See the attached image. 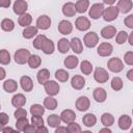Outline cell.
<instances>
[{
	"instance_id": "1",
	"label": "cell",
	"mask_w": 133,
	"mask_h": 133,
	"mask_svg": "<svg viewBox=\"0 0 133 133\" xmlns=\"http://www.w3.org/2000/svg\"><path fill=\"white\" fill-rule=\"evenodd\" d=\"M30 56H31V54H30L29 50L21 48V49H19L15 52L14 58H15V61L18 64H25L26 62H28V59H29Z\"/></svg>"
},
{
	"instance_id": "2",
	"label": "cell",
	"mask_w": 133,
	"mask_h": 133,
	"mask_svg": "<svg viewBox=\"0 0 133 133\" xmlns=\"http://www.w3.org/2000/svg\"><path fill=\"white\" fill-rule=\"evenodd\" d=\"M118 12H119V11H118V8H117L116 6L110 5L109 7H107V8L104 9L102 17H103L104 21H106V22H111V21H114V20L117 18Z\"/></svg>"
},
{
	"instance_id": "3",
	"label": "cell",
	"mask_w": 133,
	"mask_h": 133,
	"mask_svg": "<svg viewBox=\"0 0 133 133\" xmlns=\"http://www.w3.org/2000/svg\"><path fill=\"white\" fill-rule=\"evenodd\" d=\"M107 66H108L109 71H111V72H113V73H119V72H122L123 69H124V63H123V61H122L119 58H117V57H112V58H110V59L108 60Z\"/></svg>"
},
{
	"instance_id": "4",
	"label": "cell",
	"mask_w": 133,
	"mask_h": 133,
	"mask_svg": "<svg viewBox=\"0 0 133 133\" xmlns=\"http://www.w3.org/2000/svg\"><path fill=\"white\" fill-rule=\"evenodd\" d=\"M104 9H105V7H104V4H103V3H95V4H92L91 7L89 8L88 15H89V17H90L91 19L97 20V19H99L100 17H102Z\"/></svg>"
},
{
	"instance_id": "5",
	"label": "cell",
	"mask_w": 133,
	"mask_h": 133,
	"mask_svg": "<svg viewBox=\"0 0 133 133\" xmlns=\"http://www.w3.org/2000/svg\"><path fill=\"white\" fill-rule=\"evenodd\" d=\"M83 42H84V45L88 48H94L98 45L99 43V36L98 34L95 32V31H90V32H87L85 35H84V38H83Z\"/></svg>"
},
{
	"instance_id": "6",
	"label": "cell",
	"mask_w": 133,
	"mask_h": 133,
	"mask_svg": "<svg viewBox=\"0 0 133 133\" xmlns=\"http://www.w3.org/2000/svg\"><path fill=\"white\" fill-rule=\"evenodd\" d=\"M44 88H45V91L48 94V96H52V97L56 96L59 92V89H60L59 84L54 80L47 81L44 85Z\"/></svg>"
},
{
	"instance_id": "7",
	"label": "cell",
	"mask_w": 133,
	"mask_h": 133,
	"mask_svg": "<svg viewBox=\"0 0 133 133\" xmlns=\"http://www.w3.org/2000/svg\"><path fill=\"white\" fill-rule=\"evenodd\" d=\"M94 79L99 83H105L109 79V74L105 69L97 68L94 72Z\"/></svg>"
},
{
	"instance_id": "8",
	"label": "cell",
	"mask_w": 133,
	"mask_h": 133,
	"mask_svg": "<svg viewBox=\"0 0 133 133\" xmlns=\"http://www.w3.org/2000/svg\"><path fill=\"white\" fill-rule=\"evenodd\" d=\"M75 27L80 31H86L90 27V22L86 17H78L75 21Z\"/></svg>"
},
{
	"instance_id": "9",
	"label": "cell",
	"mask_w": 133,
	"mask_h": 133,
	"mask_svg": "<svg viewBox=\"0 0 133 133\" xmlns=\"http://www.w3.org/2000/svg\"><path fill=\"white\" fill-rule=\"evenodd\" d=\"M112 51H113V47L110 43H101L98 46V49H97L98 54L102 57L109 56L112 53Z\"/></svg>"
},
{
	"instance_id": "10",
	"label": "cell",
	"mask_w": 133,
	"mask_h": 133,
	"mask_svg": "<svg viewBox=\"0 0 133 133\" xmlns=\"http://www.w3.org/2000/svg\"><path fill=\"white\" fill-rule=\"evenodd\" d=\"M75 106H76L77 110L83 112V111H86V110L89 108V106H90V101H89V99H88L87 97L81 96V97H79V98L76 100Z\"/></svg>"
},
{
	"instance_id": "11",
	"label": "cell",
	"mask_w": 133,
	"mask_h": 133,
	"mask_svg": "<svg viewBox=\"0 0 133 133\" xmlns=\"http://www.w3.org/2000/svg\"><path fill=\"white\" fill-rule=\"evenodd\" d=\"M12 8H14V12L16 15L21 16V15L26 12V10L28 8V3L25 0H16L14 2Z\"/></svg>"
},
{
	"instance_id": "12",
	"label": "cell",
	"mask_w": 133,
	"mask_h": 133,
	"mask_svg": "<svg viewBox=\"0 0 133 133\" xmlns=\"http://www.w3.org/2000/svg\"><path fill=\"white\" fill-rule=\"evenodd\" d=\"M51 26V19L50 17H48L47 15H43V16H39L36 20V27L38 29H42V30H47L49 29Z\"/></svg>"
},
{
	"instance_id": "13",
	"label": "cell",
	"mask_w": 133,
	"mask_h": 133,
	"mask_svg": "<svg viewBox=\"0 0 133 133\" xmlns=\"http://www.w3.org/2000/svg\"><path fill=\"white\" fill-rule=\"evenodd\" d=\"M58 31L63 34V35H68L70 34L72 31H73V25L70 21H66V20H61L58 24Z\"/></svg>"
},
{
	"instance_id": "14",
	"label": "cell",
	"mask_w": 133,
	"mask_h": 133,
	"mask_svg": "<svg viewBox=\"0 0 133 133\" xmlns=\"http://www.w3.org/2000/svg\"><path fill=\"white\" fill-rule=\"evenodd\" d=\"M116 7L118 8V11L122 14H127L129 12L132 7H133V2L132 0H118Z\"/></svg>"
},
{
	"instance_id": "15",
	"label": "cell",
	"mask_w": 133,
	"mask_h": 133,
	"mask_svg": "<svg viewBox=\"0 0 133 133\" xmlns=\"http://www.w3.org/2000/svg\"><path fill=\"white\" fill-rule=\"evenodd\" d=\"M71 85L74 89H77V90L82 89L85 85V79L81 75H75L71 80Z\"/></svg>"
},
{
	"instance_id": "16",
	"label": "cell",
	"mask_w": 133,
	"mask_h": 133,
	"mask_svg": "<svg viewBox=\"0 0 133 133\" xmlns=\"http://www.w3.org/2000/svg\"><path fill=\"white\" fill-rule=\"evenodd\" d=\"M77 12L76 4L73 2H66L62 6V14L65 17H74Z\"/></svg>"
},
{
	"instance_id": "17",
	"label": "cell",
	"mask_w": 133,
	"mask_h": 133,
	"mask_svg": "<svg viewBox=\"0 0 133 133\" xmlns=\"http://www.w3.org/2000/svg\"><path fill=\"white\" fill-rule=\"evenodd\" d=\"M20 84L24 91H31L33 88V81L29 76H22L20 78Z\"/></svg>"
},
{
	"instance_id": "18",
	"label": "cell",
	"mask_w": 133,
	"mask_h": 133,
	"mask_svg": "<svg viewBox=\"0 0 133 133\" xmlns=\"http://www.w3.org/2000/svg\"><path fill=\"white\" fill-rule=\"evenodd\" d=\"M61 121L65 124H70L76 119V113L71 109H65L60 113Z\"/></svg>"
},
{
	"instance_id": "19",
	"label": "cell",
	"mask_w": 133,
	"mask_h": 133,
	"mask_svg": "<svg viewBox=\"0 0 133 133\" xmlns=\"http://www.w3.org/2000/svg\"><path fill=\"white\" fill-rule=\"evenodd\" d=\"M115 34H116V28L114 26H111V25L105 26L101 30V36L104 37V38H106V39L112 38Z\"/></svg>"
},
{
	"instance_id": "20",
	"label": "cell",
	"mask_w": 133,
	"mask_h": 133,
	"mask_svg": "<svg viewBox=\"0 0 133 133\" xmlns=\"http://www.w3.org/2000/svg\"><path fill=\"white\" fill-rule=\"evenodd\" d=\"M92 96H94V99L98 102V103H103L106 98H107V92L104 88L102 87H97L94 89V92H92Z\"/></svg>"
},
{
	"instance_id": "21",
	"label": "cell",
	"mask_w": 133,
	"mask_h": 133,
	"mask_svg": "<svg viewBox=\"0 0 133 133\" xmlns=\"http://www.w3.org/2000/svg\"><path fill=\"white\" fill-rule=\"evenodd\" d=\"M41 50L45 53V54H47V55H50V54H52L53 52H54V50H55V47H54V43L51 41V39H49V38H45V41L43 42V44H42V47H41Z\"/></svg>"
},
{
	"instance_id": "22",
	"label": "cell",
	"mask_w": 133,
	"mask_h": 133,
	"mask_svg": "<svg viewBox=\"0 0 133 133\" xmlns=\"http://www.w3.org/2000/svg\"><path fill=\"white\" fill-rule=\"evenodd\" d=\"M132 125V119L128 114H123L118 118V127L122 130H128Z\"/></svg>"
},
{
	"instance_id": "23",
	"label": "cell",
	"mask_w": 133,
	"mask_h": 133,
	"mask_svg": "<svg viewBox=\"0 0 133 133\" xmlns=\"http://www.w3.org/2000/svg\"><path fill=\"white\" fill-rule=\"evenodd\" d=\"M26 104V98L23 94H17L11 98V105L16 108L23 107Z\"/></svg>"
},
{
	"instance_id": "24",
	"label": "cell",
	"mask_w": 133,
	"mask_h": 133,
	"mask_svg": "<svg viewBox=\"0 0 133 133\" xmlns=\"http://www.w3.org/2000/svg\"><path fill=\"white\" fill-rule=\"evenodd\" d=\"M3 89L6 92H15L18 89V83L14 79H7L3 82Z\"/></svg>"
},
{
	"instance_id": "25",
	"label": "cell",
	"mask_w": 133,
	"mask_h": 133,
	"mask_svg": "<svg viewBox=\"0 0 133 133\" xmlns=\"http://www.w3.org/2000/svg\"><path fill=\"white\" fill-rule=\"evenodd\" d=\"M70 48H71V42L69 39L62 37V38H60L58 41V43H57V49H58V51L60 53H62V54L66 53L70 50Z\"/></svg>"
},
{
	"instance_id": "26",
	"label": "cell",
	"mask_w": 133,
	"mask_h": 133,
	"mask_svg": "<svg viewBox=\"0 0 133 133\" xmlns=\"http://www.w3.org/2000/svg\"><path fill=\"white\" fill-rule=\"evenodd\" d=\"M36 78H37V81L39 84L42 85H45V83L47 81H49V78H50V72L49 70L47 69H42L38 71L37 75H36Z\"/></svg>"
},
{
	"instance_id": "27",
	"label": "cell",
	"mask_w": 133,
	"mask_h": 133,
	"mask_svg": "<svg viewBox=\"0 0 133 133\" xmlns=\"http://www.w3.org/2000/svg\"><path fill=\"white\" fill-rule=\"evenodd\" d=\"M70 42H71V49L76 54H80L82 52V50H83V45H82V42L80 41V38L73 37Z\"/></svg>"
},
{
	"instance_id": "28",
	"label": "cell",
	"mask_w": 133,
	"mask_h": 133,
	"mask_svg": "<svg viewBox=\"0 0 133 133\" xmlns=\"http://www.w3.org/2000/svg\"><path fill=\"white\" fill-rule=\"evenodd\" d=\"M63 63H64V65H65L68 69L73 70V69H75V68L78 65L79 59H78V57L75 56V55H69V56L64 59Z\"/></svg>"
},
{
	"instance_id": "29",
	"label": "cell",
	"mask_w": 133,
	"mask_h": 133,
	"mask_svg": "<svg viewBox=\"0 0 133 133\" xmlns=\"http://www.w3.org/2000/svg\"><path fill=\"white\" fill-rule=\"evenodd\" d=\"M37 29H38V28H37L36 26H27V27H25V29L23 30L22 35H23L24 38H27V39L32 38L33 36H35V35L37 34Z\"/></svg>"
},
{
	"instance_id": "30",
	"label": "cell",
	"mask_w": 133,
	"mask_h": 133,
	"mask_svg": "<svg viewBox=\"0 0 133 133\" xmlns=\"http://www.w3.org/2000/svg\"><path fill=\"white\" fill-rule=\"evenodd\" d=\"M31 22H32V17H31L30 14H27V12L21 15V16L19 17V19H18V23H19V25L22 26V27L30 26Z\"/></svg>"
},
{
	"instance_id": "31",
	"label": "cell",
	"mask_w": 133,
	"mask_h": 133,
	"mask_svg": "<svg viewBox=\"0 0 133 133\" xmlns=\"http://www.w3.org/2000/svg\"><path fill=\"white\" fill-rule=\"evenodd\" d=\"M61 122H62V121H61L60 115H57V114H51V115H49L48 118H47L48 125H49L50 127H52V128H57V127H59L60 124H61Z\"/></svg>"
},
{
	"instance_id": "32",
	"label": "cell",
	"mask_w": 133,
	"mask_h": 133,
	"mask_svg": "<svg viewBox=\"0 0 133 133\" xmlns=\"http://www.w3.org/2000/svg\"><path fill=\"white\" fill-rule=\"evenodd\" d=\"M44 106L46 109L54 110L57 107V100L55 98H53L52 96H48L47 98L44 99Z\"/></svg>"
},
{
	"instance_id": "33",
	"label": "cell",
	"mask_w": 133,
	"mask_h": 133,
	"mask_svg": "<svg viewBox=\"0 0 133 133\" xmlns=\"http://www.w3.org/2000/svg\"><path fill=\"white\" fill-rule=\"evenodd\" d=\"M101 123L103 126L105 127H111L113 124H114V116L111 114V113H108V112H105L102 114L101 116Z\"/></svg>"
},
{
	"instance_id": "34",
	"label": "cell",
	"mask_w": 133,
	"mask_h": 133,
	"mask_svg": "<svg viewBox=\"0 0 133 133\" xmlns=\"http://www.w3.org/2000/svg\"><path fill=\"white\" fill-rule=\"evenodd\" d=\"M82 122H83L84 126H86V127H92L97 123V117L92 113H86L82 117Z\"/></svg>"
},
{
	"instance_id": "35",
	"label": "cell",
	"mask_w": 133,
	"mask_h": 133,
	"mask_svg": "<svg viewBox=\"0 0 133 133\" xmlns=\"http://www.w3.org/2000/svg\"><path fill=\"white\" fill-rule=\"evenodd\" d=\"M89 7V0H78L76 2V9L79 14H84Z\"/></svg>"
},
{
	"instance_id": "36",
	"label": "cell",
	"mask_w": 133,
	"mask_h": 133,
	"mask_svg": "<svg viewBox=\"0 0 133 133\" xmlns=\"http://www.w3.org/2000/svg\"><path fill=\"white\" fill-rule=\"evenodd\" d=\"M1 28L2 30L6 31V32H9V31H12L14 28H15V22L11 20V19H3L1 21Z\"/></svg>"
},
{
	"instance_id": "37",
	"label": "cell",
	"mask_w": 133,
	"mask_h": 133,
	"mask_svg": "<svg viewBox=\"0 0 133 133\" xmlns=\"http://www.w3.org/2000/svg\"><path fill=\"white\" fill-rule=\"evenodd\" d=\"M27 63H28V65H29L31 69H36V68H38V66L41 65V63H42V58H41L38 55L33 54V55H31V56L29 57Z\"/></svg>"
},
{
	"instance_id": "38",
	"label": "cell",
	"mask_w": 133,
	"mask_h": 133,
	"mask_svg": "<svg viewBox=\"0 0 133 133\" xmlns=\"http://www.w3.org/2000/svg\"><path fill=\"white\" fill-rule=\"evenodd\" d=\"M30 113L31 115L42 116L45 113V106H42L41 104H33L30 107Z\"/></svg>"
},
{
	"instance_id": "39",
	"label": "cell",
	"mask_w": 133,
	"mask_h": 133,
	"mask_svg": "<svg viewBox=\"0 0 133 133\" xmlns=\"http://www.w3.org/2000/svg\"><path fill=\"white\" fill-rule=\"evenodd\" d=\"M80 70L84 75H89L92 72V64L88 60H82L80 63Z\"/></svg>"
},
{
	"instance_id": "40",
	"label": "cell",
	"mask_w": 133,
	"mask_h": 133,
	"mask_svg": "<svg viewBox=\"0 0 133 133\" xmlns=\"http://www.w3.org/2000/svg\"><path fill=\"white\" fill-rule=\"evenodd\" d=\"M28 125H29V121L27 119V117L18 118L16 122V128L18 131H21V132H24Z\"/></svg>"
},
{
	"instance_id": "41",
	"label": "cell",
	"mask_w": 133,
	"mask_h": 133,
	"mask_svg": "<svg viewBox=\"0 0 133 133\" xmlns=\"http://www.w3.org/2000/svg\"><path fill=\"white\" fill-rule=\"evenodd\" d=\"M55 78L59 81V82H66L69 79V73L65 70L59 69L55 72Z\"/></svg>"
},
{
	"instance_id": "42",
	"label": "cell",
	"mask_w": 133,
	"mask_h": 133,
	"mask_svg": "<svg viewBox=\"0 0 133 133\" xmlns=\"http://www.w3.org/2000/svg\"><path fill=\"white\" fill-rule=\"evenodd\" d=\"M110 85H111V88H112L113 90L118 91V90H121V89L123 88L124 82H123V80H122L119 77H113L112 80H111Z\"/></svg>"
},
{
	"instance_id": "43",
	"label": "cell",
	"mask_w": 133,
	"mask_h": 133,
	"mask_svg": "<svg viewBox=\"0 0 133 133\" xmlns=\"http://www.w3.org/2000/svg\"><path fill=\"white\" fill-rule=\"evenodd\" d=\"M0 62L1 64H8L10 62V54L5 49H2L0 51Z\"/></svg>"
},
{
	"instance_id": "44",
	"label": "cell",
	"mask_w": 133,
	"mask_h": 133,
	"mask_svg": "<svg viewBox=\"0 0 133 133\" xmlns=\"http://www.w3.org/2000/svg\"><path fill=\"white\" fill-rule=\"evenodd\" d=\"M127 39H128V33H127L126 31H124V30L119 31V32L116 34V36H115V42H116V44H118V45L124 44Z\"/></svg>"
},
{
	"instance_id": "45",
	"label": "cell",
	"mask_w": 133,
	"mask_h": 133,
	"mask_svg": "<svg viewBox=\"0 0 133 133\" xmlns=\"http://www.w3.org/2000/svg\"><path fill=\"white\" fill-rule=\"evenodd\" d=\"M45 38H46V35H44V34H39V35H37V36L33 39V42H32V46H33L35 49L41 50L42 44H43V42L45 41Z\"/></svg>"
},
{
	"instance_id": "46",
	"label": "cell",
	"mask_w": 133,
	"mask_h": 133,
	"mask_svg": "<svg viewBox=\"0 0 133 133\" xmlns=\"http://www.w3.org/2000/svg\"><path fill=\"white\" fill-rule=\"evenodd\" d=\"M66 128H68V131H69L70 133H78V132H81V131H82L80 125H78V124L75 123V122H72V123L68 124V127H66Z\"/></svg>"
},
{
	"instance_id": "47",
	"label": "cell",
	"mask_w": 133,
	"mask_h": 133,
	"mask_svg": "<svg viewBox=\"0 0 133 133\" xmlns=\"http://www.w3.org/2000/svg\"><path fill=\"white\" fill-rule=\"evenodd\" d=\"M31 123L32 125L37 128V127H41V126H44V119L42 116H38V115H32L31 117Z\"/></svg>"
},
{
	"instance_id": "48",
	"label": "cell",
	"mask_w": 133,
	"mask_h": 133,
	"mask_svg": "<svg viewBox=\"0 0 133 133\" xmlns=\"http://www.w3.org/2000/svg\"><path fill=\"white\" fill-rule=\"evenodd\" d=\"M14 115H15L16 119L21 118V117H26V116H27V111H26L24 108L19 107V108H17V110L14 112Z\"/></svg>"
},
{
	"instance_id": "49",
	"label": "cell",
	"mask_w": 133,
	"mask_h": 133,
	"mask_svg": "<svg viewBox=\"0 0 133 133\" xmlns=\"http://www.w3.org/2000/svg\"><path fill=\"white\" fill-rule=\"evenodd\" d=\"M124 61L128 65H133V51H128L124 55Z\"/></svg>"
},
{
	"instance_id": "50",
	"label": "cell",
	"mask_w": 133,
	"mask_h": 133,
	"mask_svg": "<svg viewBox=\"0 0 133 133\" xmlns=\"http://www.w3.org/2000/svg\"><path fill=\"white\" fill-rule=\"evenodd\" d=\"M9 122V117L5 112H1L0 113V123H1V127H5L7 125V123Z\"/></svg>"
},
{
	"instance_id": "51",
	"label": "cell",
	"mask_w": 133,
	"mask_h": 133,
	"mask_svg": "<svg viewBox=\"0 0 133 133\" xmlns=\"http://www.w3.org/2000/svg\"><path fill=\"white\" fill-rule=\"evenodd\" d=\"M124 23H125V25H126L128 28H130V29L133 30V15L127 16V17L125 18V20H124Z\"/></svg>"
},
{
	"instance_id": "52",
	"label": "cell",
	"mask_w": 133,
	"mask_h": 133,
	"mask_svg": "<svg viewBox=\"0 0 133 133\" xmlns=\"http://www.w3.org/2000/svg\"><path fill=\"white\" fill-rule=\"evenodd\" d=\"M10 3H11L10 0H0V6L3 7V8L9 7L10 6Z\"/></svg>"
},
{
	"instance_id": "53",
	"label": "cell",
	"mask_w": 133,
	"mask_h": 133,
	"mask_svg": "<svg viewBox=\"0 0 133 133\" xmlns=\"http://www.w3.org/2000/svg\"><path fill=\"white\" fill-rule=\"evenodd\" d=\"M66 132H69L68 128L66 127H61V126L57 127L56 130H55V133H66Z\"/></svg>"
},
{
	"instance_id": "54",
	"label": "cell",
	"mask_w": 133,
	"mask_h": 133,
	"mask_svg": "<svg viewBox=\"0 0 133 133\" xmlns=\"http://www.w3.org/2000/svg\"><path fill=\"white\" fill-rule=\"evenodd\" d=\"M35 127L33 126V125H28L27 126V128L25 129V131L24 132H28V133H33V132H35Z\"/></svg>"
},
{
	"instance_id": "55",
	"label": "cell",
	"mask_w": 133,
	"mask_h": 133,
	"mask_svg": "<svg viewBox=\"0 0 133 133\" xmlns=\"http://www.w3.org/2000/svg\"><path fill=\"white\" fill-rule=\"evenodd\" d=\"M35 132H36V133H41V132L48 133V129H47L46 127H44V126H41V127H37V128L35 129Z\"/></svg>"
},
{
	"instance_id": "56",
	"label": "cell",
	"mask_w": 133,
	"mask_h": 133,
	"mask_svg": "<svg viewBox=\"0 0 133 133\" xmlns=\"http://www.w3.org/2000/svg\"><path fill=\"white\" fill-rule=\"evenodd\" d=\"M127 78L130 80V81H133V69H131V70H129L128 72H127Z\"/></svg>"
},
{
	"instance_id": "57",
	"label": "cell",
	"mask_w": 133,
	"mask_h": 133,
	"mask_svg": "<svg viewBox=\"0 0 133 133\" xmlns=\"http://www.w3.org/2000/svg\"><path fill=\"white\" fill-rule=\"evenodd\" d=\"M128 42L131 46H133V30L130 32V34H128Z\"/></svg>"
},
{
	"instance_id": "58",
	"label": "cell",
	"mask_w": 133,
	"mask_h": 133,
	"mask_svg": "<svg viewBox=\"0 0 133 133\" xmlns=\"http://www.w3.org/2000/svg\"><path fill=\"white\" fill-rule=\"evenodd\" d=\"M1 131H2L3 133H6V132H12V131H14V129H12V128H10V127H6V128H4V127H3V128L1 129Z\"/></svg>"
},
{
	"instance_id": "59",
	"label": "cell",
	"mask_w": 133,
	"mask_h": 133,
	"mask_svg": "<svg viewBox=\"0 0 133 133\" xmlns=\"http://www.w3.org/2000/svg\"><path fill=\"white\" fill-rule=\"evenodd\" d=\"M116 2V0H103V3L107 4V5H112Z\"/></svg>"
},
{
	"instance_id": "60",
	"label": "cell",
	"mask_w": 133,
	"mask_h": 133,
	"mask_svg": "<svg viewBox=\"0 0 133 133\" xmlns=\"http://www.w3.org/2000/svg\"><path fill=\"white\" fill-rule=\"evenodd\" d=\"M0 71H1L0 79H1V80H3V79H4V77H5V70L3 69V66H1V68H0Z\"/></svg>"
},
{
	"instance_id": "61",
	"label": "cell",
	"mask_w": 133,
	"mask_h": 133,
	"mask_svg": "<svg viewBox=\"0 0 133 133\" xmlns=\"http://www.w3.org/2000/svg\"><path fill=\"white\" fill-rule=\"evenodd\" d=\"M100 132H108V133H110L111 132V129H109V127L102 128V129H100Z\"/></svg>"
},
{
	"instance_id": "62",
	"label": "cell",
	"mask_w": 133,
	"mask_h": 133,
	"mask_svg": "<svg viewBox=\"0 0 133 133\" xmlns=\"http://www.w3.org/2000/svg\"><path fill=\"white\" fill-rule=\"evenodd\" d=\"M131 133H133V128H132V129H131Z\"/></svg>"
},
{
	"instance_id": "63",
	"label": "cell",
	"mask_w": 133,
	"mask_h": 133,
	"mask_svg": "<svg viewBox=\"0 0 133 133\" xmlns=\"http://www.w3.org/2000/svg\"><path fill=\"white\" fill-rule=\"evenodd\" d=\"M132 114H133V109H132Z\"/></svg>"
}]
</instances>
